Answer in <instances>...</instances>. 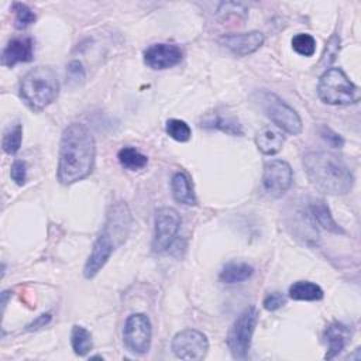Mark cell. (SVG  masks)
Listing matches in <instances>:
<instances>
[{
	"label": "cell",
	"instance_id": "obj_1",
	"mask_svg": "<svg viewBox=\"0 0 361 361\" xmlns=\"http://www.w3.org/2000/svg\"><path fill=\"white\" fill-rule=\"evenodd\" d=\"M96 144L89 128L80 123L69 124L61 137L56 176L62 185H72L90 175Z\"/></svg>",
	"mask_w": 361,
	"mask_h": 361
},
{
	"label": "cell",
	"instance_id": "obj_2",
	"mask_svg": "<svg viewBox=\"0 0 361 361\" xmlns=\"http://www.w3.org/2000/svg\"><path fill=\"white\" fill-rule=\"evenodd\" d=\"M303 166L310 183L329 195H345L354 183V176L345 161L327 151H310L303 157Z\"/></svg>",
	"mask_w": 361,
	"mask_h": 361
},
{
	"label": "cell",
	"instance_id": "obj_3",
	"mask_svg": "<svg viewBox=\"0 0 361 361\" xmlns=\"http://www.w3.org/2000/svg\"><path fill=\"white\" fill-rule=\"evenodd\" d=\"M58 93V76L49 66H35L21 78L20 94L32 110L45 109L56 99Z\"/></svg>",
	"mask_w": 361,
	"mask_h": 361
},
{
	"label": "cell",
	"instance_id": "obj_4",
	"mask_svg": "<svg viewBox=\"0 0 361 361\" xmlns=\"http://www.w3.org/2000/svg\"><path fill=\"white\" fill-rule=\"evenodd\" d=\"M317 94L326 104L345 106L360 100V87L347 78L341 68H329L319 79Z\"/></svg>",
	"mask_w": 361,
	"mask_h": 361
},
{
	"label": "cell",
	"instance_id": "obj_5",
	"mask_svg": "<svg viewBox=\"0 0 361 361\" xmlns=\"http://www.w3.org/2000/svg\"><path fill=\"white\" fill-rule=\"evenodd\" d=\"M258 322V313L254 306L244 309L227 333V347L231 355L237 360H244L251 347V338Z\"/></svg>",
	"mask_w": 361,
	"mask_h": 361
},
{
	"label": "cell",
	"instance_id": "obj_6",
	"mask_svg": "<svg viewBox=\"0 0 361 361\" xmlns=\"http://www.w3.org/2000/svg\"><path fill=\"white\" fill-rule=\"evenodd\" d=\"M262 110L271 118V121L282 131L298 135L302 131V120L295 109L286 104L275 93L265 92L261 99Z\"/></svg>",
	"mask_w": 361,
	"mask_h": 361
},
{
	"label": "cell",
	"instance_id": "obj_7",
	"mask_svg": "<svg viewBox=\"0 0 361 361\" xmlns=\"http://www.w3.org/2000/svg\"><path fill=\"white\" fill-rule=\"evenodd\" d=\"M180 226V216L172 207H161L155 213V230L152 250L165 252L173 243Z\"/></svg>",
	"mask_w": 361,
	"mask_h": 361
},
{
	"label": "cell",
	"instance_id": "obj_8",
	"mask_svg": "<svg viewBox=\"0 0 361 361\" xmlns=\"http://www.w3.org/2000/svg\"><path fill=\"white\" fill-rule=\"evenodd\" d=\"M173 354L180 360H203L209 350L207 337L193 329H186L175 334L171 343Z\"/></svg>",
	"mask_w": 361,
	"mask_h": 361
},
{
	"label": "cell",
	"instance_id": "obj_9",
	"mask_svg": "<svg viewBox=\"0 0 361 361\" xmlns=\"http://www.w3.org/2000/svg\"><path fill=\"white\" fill-rule=\"evenodd\" d=\"M151 322L142 313L131 314L124 324V344L135 354H145L151 345Z\"/></svg>",
	"mask_w": 361,
	"mask_h": 361
},
{
	"label": "cell",
	"instance_id": "obj_10",
	"mask_svg": "<svg viewBox=\"0 0 361 361\" xmlns=\"http://www.w3.org/2000/svg\"><path fill=\"white\" fill-rule=\"evenodd\" d=\"M292 168L286 161L282 159H269L264 165L262 172V188L264 190L272 196L279 197L286 193V190L292 185Z\"/></svg>",
	"mask_w": 361,
	"mask_h": 361
},
{
	"label": "cell",
	"instance_id": "obj_11",
	"mask_svg": "<svg viewBox=\"0 0 361 361\" xmlns=\"http://www.w3.org/2000/svg\"><path fill=\"white\" fill-rule=\"evenodd\" d=\"M117 245H116L114 240L107 233L102 231V234L94 241V244L92 247V252L87 257V261L85 264V268H83L85 278H87V279L94 278L102 271V268L106 265V262L111 257Z\"/></svg>",
	"mask_w": 361,
	"mask_h": 361
},
{
	"label": "cell",
	"instance_id": "obj_12",
	"mask_svg": "<svg viewBox=\"0 0 361 361\" xmlns=\"http://www.w3.org/2000/svg\"><path fill=\"white\" fill-rule=\"evenodd\" d=\"M182 59V51L173 44H152L144 51V62L152 69H168L178 65Z\"/></svg>",
	"mask_w": 361,
	"mask_h": 361
},
{
	"label": "cell",
	"instance_id": "obj_13",
	"mask_svg": "<svg viewBox=\"0 0 361 361\" xmlns=\"http://www.w3.org/2000/svg\"><path fill=\"white\" fill-rule=\"evenodd\" d=\"M131 226V213L124 202H117L110 207L107 214V221L103 228L118 247L127 237Z\"/></svg>",
	"mask_w": 361,
	"mask_h": 361
},
{
	"label": "cell",
	"instance_id": "obj_14",
	"mask_svg": "<svg viewBox=\"0 0 361 361\" xmlns=\"http://www.w3.org/2000/svg\"><path fill=\"white\" fill-rule=\"evenodd\" d=\"M220 42L237 56H245L255 52L264 44V34L259 31H248L240 34H227Z\"/></svg>",
	"mask_w": 361,
	"mask_h": 361
},
{
	"label": "cell",
	"instance_id": "obj_15",
	"mask_svg": "<svg viewBox=\"0 0 361 361\" xmlns=\"http://www.w3.org/2000/svg\"><path fill=\"white\" fill-rule=\"evenodd\" d=\"M34 58V42L30 37H17L7 42L1 54V63L13 68L20 62H30Z\"/></svg>",
	"mask_w": 361,
	"mask_h": 361
},
{
	"label": "cell",
	"instance_id": "obj_16",
	"mask_svg": "<svg viewBox=\"0 0 361 361\" xmlns=\"http://www.w3.org/2000/svg\"><path fill=\"white\" fill-rule=\"evenodd\" d=\"M323 338L327 344V353L324 355L326 360H331L338 355L344 347L348 344L351 338V330L338 322L329 324L323 333Z\"/></svg>",
	"mask_w": 361,
	"mask_h": 361
},
{
	"label": "cell",
	"instance_id": "obj_17",
	"mask_svg": "<svg viewBox=\"0 0 361 361\" xmlns=\"http://www.w3.org/2000/svg\"><path fill=\"white\" fill-rule=\"evenodd\" d=\"M255 145L257 148L265 154V155H274L281 151L283 142H285V135L282 130H279L275 126H264L259 128L255 134Z\"/></svg>",
	"mask_w": 361,
	"mask_h": 361
},
{
	"label": "cell",
	"instance_id": "obj_18",
	"mask_svg": "<svg viewBox=\"0 0 361 361\" xmlns=\"http://www.w3.org/2000/svg\"><path fill=\"white\" fill-rule=\"evenodd\" d=\"M171 190H172L173 199L178 203H182V204H186V206H195L197 203V199H196V195L193 192L190 179L185 172H176L172 176Z\"/></svg>",
	"mask_w": 361,
	"mask_h": 361
},
{
	"label": "cell",
	"instance_id": "obj_19",
	"mask_svg": "<svg viewBox=\"0 0 361 361\" xmlns=\"http://www.w3.org/2000/svg\"><path fill=\"white\" fill-rule=\"evenodd\" d=\"M309 212L312 219L324 230L336 234H344V230L336 223L329 206L323 200H313L309 206Z\"/></svg>",
	"mask_w": 361,
	"mask_h": 361
},
{
	"label": "cell",
	"instance_id": "obj_20",
	"mask_svg": "<svg viewBox=\"0 0 361 361\" xmlns=\"http://www.w3.org/2000/svg\"><path fill=\"white\" fill-rule=\"evenodd\" d=\"M202 127L216 128V130H220L230 135H243L241 124L234 117L223 116L219 113H213V114H209L207 117H204V120L202 121Z\"/></svg>",
	"mask_w": 361,
	"mask_h": 361
},
{
	"label": "cell",
	"instance_id": "obj_21",
	"mask_svg": "<svg viewBox=\"0 0 361 361\" xmlns=\"http://www.w3.org/2000/svg\"><path fill=\"white\" fill-rule=\"evenodd\" d=\"M254 268L247 262H228L220 271V281L224 283H237L250 279Z\"/></svg>",
	"mask_w": 361,
	"mask_h": 361
},
{
	"label": "cell",
	"instance_id": "obj_22",
	"mask_svg": "<svg viewBox=\"0 0 361 361\" xmlns=\"http://www.w3.org/2000/svg\"><path fill=\"white\" fill-rule=\"evenodd\" d=\"M289 298L293 300H320L323 298V289L309 281H298L289 286Z\"/></svg>",
	"mask_w": 361,
	"mask_h": 361
},
{
	"label": "cell",
	"instance_id": "obj_23",
	"mask_svg": "<svg viewBox=\"0 0 361 361\" xmlns=\"http://www.w3.org/2000/svg\"><path fill=\"white\" fill-rule=\"evenodd\" d=\"M117 158H118V162L121 164V166L128 171H140V169L145 168L148 164L147 155L141 154L134 147L121 148L117 154Z\"/></svg>",
	"mask_w": 361,
	"mask_h": 361
},
{
	"label": "cell",
	"instance_id": "obj_24",
	"mask_svg": "<svg viewBox=\"0 0 361 361\" xmlns=\"http://www.w3.org/2000/svg\"><path fill=\"white\" fill-rule=\"evenodd\" d=\"M71 344L76 355H86L93 347L90 331L82 326H73L71 331Z\"/></svg>",
	"mask_w": 361,
	"mask_h": 361
},
{
	"label": "cell",
	"instance_id": "obj_25",
	"mask_svg": "<svg viewBox=\"0 0 361 361\" xmlns=\"http://www.w3.org/2000/svg\"><path fill=\"white\" fill-rule=\"evenodd\" d=\"M21 140H23V126L17 123L4 133L3 141H1L3 151L8 155L16 154L21 147Z\"/></svg>",
	"mask_w": 361,
	"mask_h": 361
},
{
	"label": "cell",
	"instance_id": "obj_26",
	"mask_svg": "<svg viewBox=\"0 0 361 361\" xmlns=\"http://www.w3.org/2000/svg\"><path fill=\"white\" fill-rule=\"evenodd\" d=\"M11 8L14 13V27L17 30H25L35 23V14L27 4L16 1L13 3Z\"/></svg>",
	"mask_w": 361,
	"mask_h": 361
},
{
	"label": "cell",
	"instance_id": "obj_27",
	"mask_svg": "<svg viewBox=\"0 0 361 361\" xmlns=\"http://www.w3.org/2000/svg\"><path fill=\"white\" fill-rule=\"evenodd\" d=\"M165 130L171 138H173L175 141H179V142L189 141L190 135H192V130H190L189 124L179 118L168 120Z\"/></svg>",
	"mask_w": 361,
	"mask_h": 361
},
{
	"label": "cell",
	"instance_id": "obj_28",
	"mask_svg": "<svg viewBox=\"0 0 361 361\" xmlns=\"http://www.w3.org/2000/svg\"><path fill=\"white\" fill-rule=\"evenodd\" d=\"M292 48L303 56H312L316 51V39L310 34L299 32L292 38Z\"/></svg>",
	"mask_w": 361,
	"mask_h": 361
},
{
	"label": "cell",
	"instance_id": "obj_29",
	"mask_svg": "<svg viewBox=\"0 0 361 361\" xmlns=\"http://www.w3.org/2000/svg\"><path fill=\"white\" fill-rule=\"evenodd\" d=\"M85 76H86V73H85V68H83L82 62L72 61L68 63L66 78L71 85H79L85 79Z\"/></svg>",
	"mask_w": 361,
	"mask_h": 361
},
{
	"label": "cell",
	"instance_id": "obj_30",
	"mask_svg": "<svg viewBox=\"0 0 361 361\" xmlns=\"http://www.w3.org/2000/svg\"><path fill=\"white\" fill-rule=\"evenodd\" d=\"M340 48V37L338 35H331L330 39L326 42V48H324V52H323V58L320 61V63H330L331 61H334L336 58V54Z\"/></svg>",
	"mask_w": 361,
	"mask_h": 361
},
{
	"label": "cell",
	"instance_id": "obj_31",
	"mask_svg": "<svg viewBox=\"0 0 361 361\" xmlns=\"http://www.w3.org/2000/svg\"><path fill=\"white\" fill-rule=\"evenodd\" d=\"M231 8L233 10H230V4L228 3H221L220 8L217 11H219L220 16H224V18H227V17H237L238 18L240 16H241V18L247 17V8L243 4L233 3Z\"/></svg>",
	"mask_w": 361,
	"mask_h": 361
},
{
	"label": "cell",
	"instance_id": "obj_32",
	"mask_svg": "<svg viewBox=\"0 0 361 361\" xmlns=\"http://www.w3.org/2000/svg\"><path fill=\"white\" fill-rule=\"evenodd\" d=\"M10 175H11V179L18 185V186H23L27 180V165L24 161H14L13 165H11V169H10Z\"/></svg>",
	"mask_w": 361,
	"mask_h": 361
},
{
	"label": "cell",
	"instance_id": "obj_33",
	"mask_svg": "<svg viewBox=\"0 0 361 361\" xmlns=\"http://www.w3.org/2000/svg\"><path fill=\"white\" fill-rule=\"evenodd\" d=\"M320 135H322V138H323L330 147H333V148H341V147L344 145L343 137H341L338 133L333 131V130H331L330 127H327V126H322V128H320Z\"/></svg>",
	"mask_w": 361,
	"mask_h": 361
},
{
	"label": "cell",
	"instance_id": "obj_34",
	"mask_svg": "<svg viewBox=\"0 0 361 361\" xmlns=\"http://www.w3.org/2000/svg\"><path fill=\"white\" fill-rule=\"evenodd\" d=\"M285 302H286V299L281 292H272L265 296L262 305L267 310L274 312V310H278L279 307H282L285 305Z\"/></svg>",
	"mask_w": 361,
	"mask_h": 361
},
{
	"label": "cell",
	"instance_id": "obj_35",
	"mask_svg": "<svg viewBox=\"0 0 361 361\" xmlns=\"http://www.w3.org/2000/svg\"><path fill=\"white\" fill-rule=\"evenodd\" d=\"M51 319H52L51 313H42V314H39L37 319H34L30 324H27V330H28V331L39 330V329L45 327V326L51 322Z\"/></svg>",
	"mask_w": 361,
	"mask_h": 361
}]
</instances>
